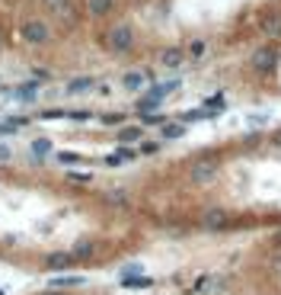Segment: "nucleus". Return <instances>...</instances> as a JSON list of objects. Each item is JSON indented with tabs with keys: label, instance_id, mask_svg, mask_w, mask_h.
<instances>
[{
	"label": "nucleus",
	"instance_id": "obj_23",
	"mask_svg": "<svg viewBox=\"0 0 281 295\" xmlns=\"http://www.w3.org/2000/svg\"><path fill=\"white\" fill-rule=\"evenodd\" d=\"M70 254H74L77 260H83L86 254H93V244H90V241H83V244H77L74 250H70Z\"/></svg>",
	"mask_w": 281,
	"mask_h": 295
},
{
	"label": "nucleus",
	"instance_id": "obj_8",
	"mask_svg": "<svg viewBox=\"0 0 281 295\" xmlns=\"http://www.w3.org/2000/svg\"><path fill=\"white\" fill-rule=\"evenodd\" d=\"M121 285L125 289H151L154 279L151 276H140V273H121Z\"/></svg>",
	"mask_w": 281,
	"mask_h": 295
},
{
	"label": "nucleus",
	"instance_id": "obj_19",
	"mask_svg": "<svg viewBox=\"0 0 281 295\" xmlns=\"http://www.w3.org/2000/svg\"><path fill=\"white\" fill-rule=\"evenodd\" d=\"M32 151L39 154V158H45V154H51V141H48V138H35V141H32Z\"/></svg>",
	"mask_w": 281,
	"mask_h": 295
},
{
	"label": "nucleus",
	"instance_id": "obj_1",
	"mask_svg": "<svg viewBox=\"0 0 281 295\" xmlns=\"http://www.w3.org/2000/svg\"><path fill=\"white\" fill-rule=\"evenodd\" d=\"M105 48H109L112 55H128V51L134 48V29H131L128 23L112 26L109 36H105Z\"/></svg>",
	"mask_w": 281,
	"mask_h": 295
},
{
	"label": "nucleus",
	"instance_id": "obj_4",
	"mask_svg": "<svg viewBox=\"0 0 281 295\" xmlns=\"http://www.w3.org/2000/svg\"><path fill=\"white\" fill-rule=\"evenodd\" d=\"M278 61H281L278 45H265V48H259L256 55H252V64H256L259 74H271V71L278 67Z\"/></svg>",
	"mask_w": 281,
	"mask_h": 295
},
{
	"label": "nucleus",
	"instance_id": "obj_21",
	"mask_svg": "<svg viewBox=\"0 0 281 295\" xmlns=\"http://www.w3.org/2000/svg\"><path fill=\"white\" fill-rule=\"evenodd\" d=\"M58 161L70 167V164H80V154H77V151H58Z\"/></svg>",
	"mask_w": 281,
	"mask_h": 295
},
{
	"label": "nucleus",
	"instance_id": "obj_3",
	"mask_svg": "<svg viewBox=\"0 0 281 295\" xmlns=\"http://www.w3.org/2000/svg\"><path fill=\"white\" fill-rule=\"evenodd\" d=\"M20 36H23L26 45H45L51 39V29H48L45 20H29V23L20 26Z\"/></svg>",
	"mask_w": 281,
	"mask_h": 295
},
{
	"label": "nucleus",
	"instance_id": "obj_7",
	"mask_svg": "<svg viewBox=\"0 0 281 295\" xmlns=\"http://www.w3.org/2000/svg\"><path fill=\"white\" fill-rule=\"evenodd\" d=\"M182 61H186V48H166L160 55V64L170 67V71H176V67H182Z\"/></svg>",
	"mask_w": 281,
	"mask_h": 295
},
{
	"label": "nucleus",
	"instance_id": "obj_15",
	"mask_svg": "<svg viewBox=\"0 0 281 295\" xmlns=\"http://www.w3.org/2000/svg\"><path fill=\"white\" fill-rule=\"evenodd\" d=\"M74 254H55V257H48V270H64V266H70V263H74Z\"/></svg>",
	"mask_w": 281,
	"mask_h": 295
},
{
	"label": "nucleus",
	"instance_id": "obj_5",
	"mask_svg": "<svg viewBox=\"0 0 281 295\" xmlns=\"http://www.w3.org/2000/svg\"><path fill=\"white\" fill-rule=\"evenodd\" d=\"M214 173H217V161L214 158H201L195 161V167H192V183H208V180H214Z\"/></svg>",
	"mask_w": 281,
	"mask_h": 295
},
{
	"label": "nucleus",
	"instance_id": "obj_11",
	"mask_svg": "<svg viewBox=\"0 0 281 295\" xmlns=\"http://www.w3.org/2000/svg\"><path fill=\"white\" fill-rule=\"evenodd\" d=\"M86 7H90V13L93 16H109L112 10H115V0H86Z\"/></svg>",
	"mask_w": 281,
	"mask_h": 295
},
{
	"label": "nucleus",
	"instance_id": "obj_18",
	"mask_svg": "<svg viewBox=\"0 0 281 295\" xmlns=\"http://www.w3.org/2000/svg\"><path fill=\"white\" fill-rule=\"evenodd\" d=\"M186 55H189V58H205V55H208V45H205L201 39H195V42L189 45V51H186Z\"/></svg>",
	"mask_w": 281,
	"mask_h": 295
},
{
	"label": "nucleus",
	"instance_id": "obj_17",
	"mask_svg": "<svg viewBox=\"0 0 281 295\" xmlns=\"http://www.w3.org/2000/svg\"><path fill=\"white\" fill-rule=\"evenodd\" d=\"M35 93H39V81L20 87V90H16V100H35Z\"/></svg>",
	"mask_w": 281,
	"mask_h": 295
},
{
	"label": "nucleus",
	"instance_id": "obj_22",
	"mask_svg": "<svg viewBox=\"0 0 281 295\" xmlns=\"http://www.w3.org/2000/svg\"><path fill=\"white\" fill-rule=\"evenodd\" d=\"M144 116V125H163L166 116H160V112H140Z\"/></svg>",
	"mask_w": 281,
	"mask_h": 295
},
{
	"label": "nucleus",
	"instance_id": "obj_20",
	"mask_svg": "<svg viewBox=\"0 0 281 295\" xmlns=\"http://www.w3.org/2000/svg\"><path fill=\"white\" fill-rule=\"evenodd\" d=\"M262 32H265V36H271V39H275V36H281V16H275V20H268L265 26H262Z\"/></svg>",
	"mask_w": 281,
	"mask_h": 295
},
{
	"label": "nucleus",
	"instance_id": "obj_9",
	"mask_svg": "<svg viewBox=\"0 0 281 295\" xmlns=\"http://www.w3.org/2000/svg\"><path fill=\"white\" fill-rule=\"evenodd\" d=\"M137 158V151L131 144H121L115 154H109V158H105V164H109V167H118V164H128V161H134Z\"/></svg>",
	"mask_w": 281,
	"mask_h": 295
},
{
	"label": "nucleus",
	"instance_id": "obj_26",
	"mask_svg": "<svg viewBox=\"0 0 281 295\" xmlns=\"http://www.w3.org/2000/svg\"><path fill=\"white\" fill-rule=\"evenodd\" d=\"M102 122H105V125H118L121 116H118V112H109V116H102Z\"/></svg>",
	"mask_w": 281,
	"mask_h": 295
},
{
	"label": "nucleus",
	"instance_id": "obj_12",
	"mask_svg": "<svg viewBox=\"0 0 281 295\" xmlns=\"http://www.w3.org/2000/svg\"><path fill=\"white\" fill-rule=\"evenodd\" d=\"M93 87H96V77H77V81L67 84V93L77 97V93H86V90H93Z\"/></svg>",
	"mask_w": 281,
	"mask_h": 295
},
{
	"label": "nucleus",
	"instance_id": "obj_16",
	"mask_svg": "<svg viewBox=\"0 0 281 295\" xmlns=\"http://www.w3.org/2000/svg\"><path fill=\"white\" fill-rule=\"evenodd\" d=\"M182 135H186L182 122H163V138H182Z\"/></svg>",
	"mask_w": 281,
	"mask_h": 295
},
{
	"label": "nucleus",
	"instance_id": "obj_24",
	"mask_svg": "<svg viewBox=\"0 0 281 295\" xmlns=\"http://www.w3.org/2000/svg\"><path fill=\"white\" fill-rule=\"evenodd\" d=\"M67 180H70V183H77V186H86L93 177H90V173H74V170H70V173H67Z\"/></svg>",
	"mask_w": 281,
	"mask_h": 295
},
{
	"label": "nucleus",
	"instance_id": "obj_6",
	"mask_svg": "<svg viewBox=\"0 0 281 295\" xmlns=\"http://www.w3.org/2000/svg\"><path fill=\"white\" fill-rule=\"evenodd\" d=\"M227 222H230V215H227L224 209H208V215H205V228L208 231H224Z\"/></svg>",
	"mask_w": 281,
	"mask_h": 295
},
{
	"label": "nucleus",
	"instance_id": "obj_27",
	"mask_svg": "<svg viewBox=\"0 0 281 295\" xmlns=\"http://www.w3.org/2000/svg\"><path fill=\"white\" fill-rule=\"evenodd\" d=\"M0 161H10V148H4V144H0Z\"/></svg>",
	"mask_w": 281,
	"mask_h": 295
},
{
	"label": "nucleus",
	"instance_id": "obj_25",
	"mask_svg": "<svg viewBox=\"0 0 281 295\" xmlns=\"http://www.w3.org/2000/svg\"><path fill=\"white\" fill-rule=\"evenodd\" d=\"M137 154H160V141H140Z\"/></svg>",
	"mask_w": 281,
	"mask_h": 295
},
{
	"label": "nucleus",
	"instance_id": "obj_14",
	"mask_svg": "<svg viewBox=\"0 0 281 295\" xmlns=\"http://www.w3.org/2000/svg\"><path fill=\"white\" fill-rule=\"evenodd\" d=\"M83 276H55L51 279V289H74V285H83Z\"/></svg>",
	"mask_w": 281,
	"mask_h": 295
},
{
	"label": "nucleus",
	"instance_id": "obj_2",
	"mask_svg": "<svg viewBox=\"0 0 281 295\" xmlns=\"http://www.w3.org/2000/svg\"><path fill=\"white\" fill-rule=\"evenodd\" d=\"M179 87V81H166V84H157V87H151V93H144V97L137 100V112H157V106L170 97V93Z\"/></svg>",
	"mask_w": 281,
	"mask_h": 295
},
{
	"label": "nucleus",
	"instance_id": "obj_28",
	"mask_svg": "<svg viewBox=\"0 0 281 295\" xmlns=\"http://www.w3.org/2000/svg\"><path fill=\"white\" fill-rule=\"evenodd\" d=\"M42 295H64V289H48V292H42Z\"/></svg>",
	"mask_w": 281,
	"mask_h": 295
},
{
	"label": "nucleus",
	"instance_id": "obj_13",
	"mask_svg": "<svg viewBox=\"0 0 281 295\" xmlns=\"http://www.w3.org/2000/svg\"><path fill=\"white\" fill-rule=\"evenodd\" d=\"M140 138H144V128H140V125H128V128H121V132H118L121 144H137Z\"/></svg>",
	"mask_w": 281,
	"mask_h": 295
},
{
	"label": "nucleus",
	"instance_id": "obj_10",
	"mask_svg": "<svg viewBox=\"0 0 281 295\" xmlns=\"http://www.w3.org/2000/svg\"><path fill=\"white\" fill-rule=\"evenodd\" d=\"M147 81H151V77H147V71H128L125 77H121V87H125V90H140Z\"/></svg>",
	"mask_w": 281,
	"mask_h": 295
}]
</instances>
